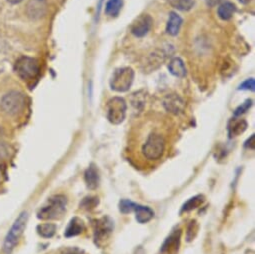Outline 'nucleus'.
Returning <instances> with one entry per match:
<instances>
[{
	"label": "nucleus",
	"instance_id": "obj_1",
	"mask_svg": "<svg viewBox=\"0 0 255 254\" xmlns=\"http://www.w3.org/2000/svg\"><path fill=\"white\" fill-rule=\"evenodd\" d=\"M166 151V140L158 132L150 133L141 146V154L148 162H156L163 158Z\"/></svg>",
	"mask_w": 255,
	"mask_h": 254
},
{
	"label": "nucleus",
	"instance_id": "obj_2",
	"mask_svg": "<svg viewBox=\"0 0 255 254\" xmlns=\"http://www.w3.org/2000/svg\"><path fill=\"white\" fill-rule=\"evenodd\" d=\"M67 199L64 195H54L46 201V203L39 209L37 217L42 220L59 219L66 212Z\"/></svg>",
	"mask_w": 255,
	"mask_h": 254
},
{
	"label": "nucleus",
	"instance_id": "obj_3",
	"mask_svg": "<svg viewBox=\"0 0 255 254\" xmlns=\"http://www.w3.org/2000/svg\"><path fill=\"white\" fill-rule=\"evenodd\" d=\"M27 220H28V213L27 211H23L22 213L19 214V216L17 217V219L14 221L13 225L9 229L3 244V251L6 254H10L13 251V249L16 247L26 227Z\"/></svg>",
	"mask_w": 255,
	"mask_h": 254
},
{
	"label": "nucleus",
	"instance_id": "obj_4",
	"mask_svg": "<svg viewBox=\"0 0 255 254\" xmlns=\"http://www.w3.org/2000/svg\"><path fill=\"white\" fill-rule=\"evenodd\" d=\"M134 81V71L131 67H121L116 69L110 78L109 84L116 92L128 91Z\"/></svg>",
	"mask_w": 255,
	"mask_h": 254
},
{
	"label": "nucleus",
	"instance_id": "obj_5",
	"mask_svg": "<svg viewBox=\"0 0 255 254\" xmlns=\"http://www.w3.org/2000/svg\"><path fill=\"white\" fill-rule=\"evenodd\" d=\"M119 211L123 214L135 212L136 220L138 223H147L154 217V211L148 207L132 202L128 199H122L119 202Z\"/></svg>",
	"mask_w": 255,
	"mask_h": 254
},
{
	"label": "nucleus",
	"instance_id": "obj_6",
	"mask_svg": "<svg viewBox=\"0 0 255 254\" xmlns=\"http://www.w3.org/2000/svg\"><path fill=\"white\" fill-rule=\"evenodd\" d=\"M14 69L21 79L33 80L40 73V64L37 59L24 56L16 61Z\"/></svg>",
	"mask_w": 255,
	"mask_h": 254
},
{
	"label": "nucleus",
	"instance_id": "obj_7",
	"mask_svg": "<svg viewBox=\"0 0 255 254\" xmlns=\"http://www.w3.org/2000/svg\"><path fill=\"white\" fill-rule=\"evenodd\" d=\"M127 104L121 97H113L109 99L106 105V116L110 123L117 125L124 121L126 117Z\"/></svg>",
	"mask_w": 255,
	"mask_h": 254
},
{
	"label": "nucleus",
	"instance_id": "obj_8",
	"mask_svg": "<svg viewBox=\"0 0 255 254\" xmlns=\"http://www.w3.org/2000/svg\"><path fill=\"white\" fill-rule=\"evenodd\" d=\"M25 96L17 91L7 93L1 100L0 107L8 115H16L25 107Z\"/></svg>",
	"mask_w": 255,
	"mask_h": 254
},
{
	"label": "nucleus",
	"instance_id": "obj_9",
	"mask_svg": "<svg viewBox=\"0 0 255 254\" xmlns=\"http://www.w3.org/2000/svg\"><path fill=\"white\" fill-rule=\"evenodd\" d=\"M113 221L105 216L93 221V233H94V241L98 246H102L105 244L106 240L109 239L112 231H113Z\"/></svg>",
	"mask_w": 255,
	"mask_h": 254
},
{
	"label": "nucleus",
	"instance_id": "obj_10",
	"mask_svg": "<svg viewBox=\"0 0 255 254\" xmlns=\"http://www.w3.org/2000/svg\"><path fill=\"white\" fill-rule=\"evenodd\" d=\"M153 24V19L148 14H141L138 16L132 23L130 31L131 33L138 38L144 37L149 30L151 29Z\"/></svg>",
	"mask_w": 255,
	"mask_h": 254
},
{
	"label": "nucleus",
	"instance_id": "obj_11",
	"mask_svg": "<svg viewBox=\"0 0 255 254\" xmlns=\"http://www.w3.org/2000/svg\"><path fill=\"white\" fill-rule=\"evenodd\" d=\"M162 105L169 113L178 115L184 112L185 102L178 94H167L162 101Z\"/></svg>",
	"mask_w": 255,
	"mask_h": 254
},
{
	"label": "nucleus",
	"instance_id": "obj_12",
	"mask_svg": "<svg viewBox=\"0 0 255 254\" xmlns=\"http://www.w3.org/2000/svg\"><path fill=\"white\" fill-rule=\"evenodd\" d=\"M165 60V54L160 50H155L148 54L145 60L141 64V68L144 73H150L159 68Z\"/></svg>",
	"mask_w": 255,
	"mask_h": 254
},
{
	"label": "nucleus",
	"instance_id": "obj_13",
	"mask_svg": "<svg viewBox=\"0 0 255 254\" xmlns=\"http://www.w3.org/2000/svg\"><path fill=\"white\" fill-rule=\"evenodd\" d=\"M180 237H181V230L175 229L173 230L170 235L165 239L161 246V253L162 254H174L177 252L179 244H180Z\"/></svg>",
	"mask_w": 255,
	"mask_h": 254
},
{
	"label": "nucleus",
	"instance_id": "obj_14",
	"mask_svg": "<svg viewBox=\"0 0 255 254\" xmlns=\"http://www.w3.org/2000/svg\"><path fill=\"white\" fill-rule=\"evenodd\" d=\"M247 122L244 119H239L237 117H234L229 120L227 124V130L228 135L230 138L236 137L243 133L247 129Z\"/></svg>",
	"mask_w": 255,
	"mask_h": 254
},
{
	"label": "nucleus",
	"instance_id": "obj_15",
	"mask_svg": "<svg viewBox=\"0 0 255 254\" xmlns=\"http://www.w3.org/2000/svg\"><path fill=\"white\" fill-rule=\"evenodd\" d=\"M84 179H85L86 186L89 189L94 190L98 187L99 173H98V170H97V168L94 164H90V166L86 169V171L84 173Z\"/></svg>",
	"mask_w": 255,
	"mask_h": 254
},
{
	"label": "nucleus",
	"instance_id": "obj_16",
	"mask_svg": "<svg viewBox=\"0 0 255 254\" xmlns=\"http://www.w3.org/2000/svg\"><path fill=\"white\" fill-rule=\"evenodd\" d=\"M181 25H182V18L176 12H170L169 18L166 24V32L171 36H175L179 33Z\"/></svg>",
	"mask_w": 255,
	"mask_h": 254
},
{
	"label": "nucleus",
	"instance_id": "obj_17",
	"mask_svg": "<svg viewBox=\"0 0 255 254\" xmlns=\"http://www.w3.org/2000/svg\"><path fill=\"white\" fill-rule=\"evenodd\" d=\"M168 70L169 72L179 78H183L186 76V66L183 62V60L179 57H174L170 60L168 64Z\"/></svg>",
	"mask_w": 255,
	"mask_h": 254
},
{
	"label": "nucleus",
	"instance_id": "obj_18",
	"mask_svg": "<svg viewBox=\"0 0 255 254\" xmlns=\"http://www.w3.org/2000/svg\"><path fill=\"white\" fill-rule=\"evenodd\" d=\"M84 230H85L84 222L80 218L74 217L70 220L67 228L65 229L64 235L65 237H73L81 234Z\"/></svg>",
	"mask_w": 255,
	"mask_h": 254
},
{
	"label": "nucleus",
	"instance_id": "obj_19",
	"mask_svg": "<svg viewBox=\"0 0 255 254\" xmlns=\"http://www.w3.org/2000/svg\"><path fill=\"white\" fill-rule=\"evenodd\" d=\"M235 12H236L235 4H233L232 2H229V1L223 2L222 4H220L218 6V9H217L218 17L224 21L230 20L233 17V15L235 14Z\"/></svg>",
	"mask_w": 255,
	"mask_h": 254
},
{
	"label": "nucleus",
	"instance_id": "obj_20",
	"mask_svg": "<svg viewBox=\"0 0 255 254\" xmlns=\"http://www.w3.org/2000/svg\"><path fill=\"white\" fill-rule=\"evenodd\" d=\"M123 6V0H108L105 5V13L109 17H116L119 15Z\"/></svg>",
	"mask_w": 255,
	"mask_h": 254
},
{
	"label": "nucleus",
	"instance_id": "obj_21",
	"mask_svg": "<svg viewBox=\"0 0 255 254\" xmlns=\"http://www.w3.org/2000/svg\"><path fill=\"white\" fill-rule=\"evenodd\" d=\"M37 233L43 238H51L56 232V225L53 223H43L36 227Z\"/></svg>",
	"mask_w": 255,
	"mask_h": 254
},
{
	"label": "nucleus",
	"instance_id": "obj_22",
	"mask_svg": "<svg viewBox=\"0 0 255 254\" xmlns=\"http://www.w3.org/2000/svg\"><path fill=\"white\" fill-rule=\"evenodd\" d=\"M167 1L173 8L181 11H188L194 6L193 0H167Z\"/></svg>",
	"mask_w": 255,
	"mask_h": 254
},
{
	"label": "nucleus",
	"instance_id": "obj_23",
	"mask_svg": "<svg viewBox=\"0 0 255 254\" xmlns=\"http://www.w3.org/2000/svg\"><path fill=\"white\" fill-rule=\"evenodd\" d=\"M203 202H204V196L201 195V194L196 195V196L190 198L188 201H186V202L183 204L181 211H182V212L191 211V210H193V209L199 207Z\"/></svg>",
	"mask_w": 255,
	"mask_h": 254
},
{
	"label": "nucleus",
	"instance_id": "obj_24",
	"mask_svg": "<svg viewBox=\"0 0 255 254\" xmlns=\"http://www.w3.org/2000/svg\"><path fill=\"white\" fill-rule=\"evenodd\" d=\"M30 4H32V6H34V8H32V7L28 8L29 10H31L29 14L32 15L33 17L41 16L44 13V11H45V4H44V2L42 1V0H34V1H31Z\"/></svg>",
	"mask_w": 255,
	"mask_h": 254
},
{
	"label": "nucleus",
	"instance_id": "obj_25",
	"mask_svg": "<svg viewBox=\"0 0 255 254\" xmlns=\"http://www.w3.org/2000/svg\"><path fill=\"white\" fill-rule=\"evenodd\" d=\"M99 203V199L97 197H85L81 203H80V208L85 209V210H92L94 209Z\"/></svg>",
	"mask_w": 255,
	"mask_h": 254
},
{
	"label": "nucleus",
	"instance_id": "obj_26",
	"mask_svg": "<svg viewBox=\"0 0 255 254\" xmlns=\"http://www.w3.org/2000/svg\"><path fill=\"white\" fill-rule=\"evenodd\" d=\"M253 101L251 99H247L245 102H243L241 105H239L235 111H234V117H238L242 114H244L246 111H248L250 109V107L252 106Z\"/></svg>",
	"mask_w": 255,
	"mask_h": 254
},
{
	"label": "nucleus",
	"instance_id": "obj_27",
	"mask_svg": "<svg viewBox=\"0 0 255 254\" xmlns=\"http://www.w3.org/2000/svg\"><path fill=\"white\" fill-rule=\"evenodd\" d=\"M197 230H198V226H197L196 221H191L187 228V234H186L187 241H191L195 237Z\"/></svg>",
	"mask_w": 255,
	"mask_h": 254
},
{
	"label": "nucleus",
	"instance_id": "obj_28",
	"mask_svg": "<svg viewBox=\"0 0 255 254\" xmlns=\"http://www.w3.org/2000/svg\"><path fill=\"white\" fill-rule=\"evenodd\" d=\"M240 90H250V91H254L255 89V81L253 78H248L245 81H243L240 85L239 88Z\"/></svg>",
	"mask_w": 255,
	"mask_h": 254
},
{
	"label": "nucleus",
	"instance_id": "obj_29",
	"mask_svg": "<svg viewBox=\"0 0 255 254\" xmlns=\"http://www.w3.org/2000/svg\"><path fill=\"white\" fill-rule=\"evenodd\" d=\"M254 138H255V136H254V134H252L250 136V138L245 142L244 146L246 148H249V149H254Z\"/></svg>",
	"mask_w": 255,
	"mask_h": 254
},
{
	"label": "nucleus",
	"instance_id": "obj_30",
	"mask_svg": "<svg viewBox=\"0 0 255 254\" xmlns=\"http://www.w3.org/2000/svg\"><path fill=\"white\" fill-rule=\"evenodd\" d=\"M7 1L12 3V4H16V3H19V2L23 1V0H7Z\"/></svg>",
	"mask_w": 255,
	"mask_h": 254
},
{
	"label": "nucleus",
	"instance_id": "obj_31",
	"mask_svg": "<svg viewBox=\"0 0 255 254\" xmlns=\"http://www.w3.org/2000/svg\"><path fill=\"white\" fill-rule=\"evenodd\" d=\"M238 1H240L243 4H247L248 2H250V0H238Z\"/></svg>",
	"mask_w": 255,
	"mask_h": 254
},
{
	"label": "nucleus",
	"instance_id": "obj_32",
	"mask_svg": "<svg viewBox=\"0 0 255 254\" xmlns=\"http://www.w3.org/2000/svg\"><path fill=\"white\" fill-rule=\"evenodd\" d=\"M2 138V132H1V129H0V140H1Z\"/></svg>",
	"mask_w": 255,
	"mask_h": 254
}]
</instances>
